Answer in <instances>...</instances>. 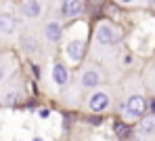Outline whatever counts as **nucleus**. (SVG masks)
<instances>
[{
    "label": "nucleus",
    "mask_w": 155,
    "mask_h": 141,
    "mask_svg": "<svg viewBox=\"0 0 155 141\" xmlns=\"http://www.w3.org/2000/svg\"><path fill=\"white\" fill-rule=\"evenodd\" d=\"M107 82V70H105L101 63H97L94 59H88L86 63H82L80 67L76 70V74L71 76V88L78 97L82 99L86 93L90 91H97L105 86Z\"/></svg>",
    "instance_id": "nucleus-1"
},
{
    "label": "nucleus",
    "mask_w": 155,
    "mask_h": 141,
    "mask_svg": "<svg viewBox=\"0 0 155 141\" xmlns=\"http://www.w3.org/2000/svg\"><path fill=\"white\" fill-rule=\"evenodd\" d=\"M27 97V80L19 67L0 84V105H17Z\"/></svg>",
    "instance_id": "nucleus-2"
},
{
    "label": "nucleus",
    "mask_w": 155,
    "mask_h": 141,
    "mask_svg": "<svg viewBox=\"0 0 155 141\" xmlns=\"http://www.w3.org/2000/svg\"><path fill=\"white\" fill-rule=\"evenodd\" d=\"M122 40H124V29L109 19H103L94 26L90 46H94V49H117L122 44Z\"/></svg>",
    "instance_id": "nucleus-3"
},
{
    "label": "nucleus",
    "mask_w": 155,
    "mask_h": 141,
    "mask_svg": "<svg viewBox=\"0 0 155 141\" xmlns=\"http://www.w3.org/2000/svg\"><path fill=\"white\" fill-rule=\"evenodd\" d=\"M38 34L44 42L46 51H54L59 46V42L63 40V34H65V26H63V19L59 17V13L46 15L42 19V23L38 26Z\"/></svg>",
    "instance_id": "nucleus-4"
},
{
    "label": "nucleus",
    "mask_w": 155,
    "mask_h": 141,
    "mask_svg": "<svg viewBox=\"0 0 155 141\" xmlns=\"http://www.w3.org/2000/svg\"><path fill=\"white\" fill-rule=\"evenodd\" d=\"M82 108L90 114H105L113 108V95L107 86H101L97 91H90L82 97Z\"/></svg>",
    "instance_id": "nucleus-5"
},
{
    "label": "nucleus",
    "mask_w": 155,
    "mask_h": 141,
    "mask_svg": "<svg viewBox=\"0 0 155 141\" xmlns=\"http://www.w3.org/2000/svg\"><path fill=\"white\" fill-rule=\"evenodd\" d=\"M46 15H48L46 0H23L21 6H19V21L25 23V26L38 28Z\"/></svg>",
    "instance_id": "nucleus-6"
},
{
    "label": "nucleus",
    "mask_w": 155,
    "mask_h": 141,
    "mask_svg": "<svg viewBox=\"0 0 155 141\" xmlns=\"http://www.w3.org/2000/svg\"><path fill=\"white\" fill-rule=\"evenodd\" d=\"M147 108H149V103L143 93H128L122 101L120 112H122L124 122H136L147 114Z\"/></svg>",
    "instance_id": "nucleus-7"
},
{
    "label": "nucleus",
    "mask_w": 155,
    "mask_h": 141,
    "mask_svg": "<svg viewBox=\"0 0 155 141\" xmlns=\"http://www.w3.org/2000/svg\"><path fill=\"white\" fill-rule=\"evenodd\" d=\"M19 17L13 11L0 9V44H13L19 32Z\"/></svg>",
    "instance_id": "nucleus-8"
},
{
    "label": "nucleus",
    "mask_w": 155,
    "mask_h": 141,
    "mask_svg": "<svg viewBox=\"0 0 155 141\" xmlns=\"http://www.w3.org/2000/svg\"><path fill=\"white\" fill-rule=\"evenodd\" d=\"M48 72H51V82L54 84V88L59 91V93H63L69 82H71V70H69V65L61 59V57H54L51 63V67H48Z\"/></svg>",
    "instance_id": "nucleus-9"
},
{
    "label": "nucleus",
    "mask_w": 155,
    "mask_h": 141,
    "mask_svg": "<svg viewBox=\"0 0 155 141\" xmlns=\"http://www.w3.org/2000/svg\"><path fill=\"white\" fill-rule=\"evenodd\" d=\"M57 13L63 21H74L84 15V0H59Z\"/></svg>",
    "instance_id": "nucleus-10"
},
{
    "label": "nucleus",
    "mask_w": 155,
    "mask_h": 141,
    "mask_svg": "<svg viewBox=\"0 0 155 141\" xmlns=\"http://www.w3.org/2000/svg\"><path fill=\"white\" fill-rule=\"evenodd\" d=\"M88 51V44L84 38H69L65 42V57L69 59V63H82Z\"/></svg>",
    "instance_id": "nucleus-11"
},
{
    "label": "nucleus",
    "mask_w": 155,
    "mask_h": 141,
    "mask_svg": "<svg viewBox=\"0 0 155 141\" xmlns=\"http://www.w3.org/2000/svg\"><path fill=\"white\" fill-rule=\"evenodd\" d=\"M15 70H17V57L13 55V53H8V51L0 53V84H2Z\"/></svg>",
    "instance_id": "nucleus-12"
},
{
    "label": "nucleus",
    "mask_w": 155,
    "mask_h": 141,
    "mask_svg": "<svg viewBox=\"0 0 155 141\" xmlns=\"http://www.w3.org/2000/svg\"><path fill=\"white\" fill-rule=\"evenodd\" d=\"M155 137V114L143 116L138 120V139H153Z\"/></svg>",
    "instance_id": "nucleus-13"
},
{
    "label": "nucleus",
    "mask_w": 155,
    "mask_h": 141,
    "mask_svg": "<svg viewBox=\"0 0 155 141\" xmlns=\"http://www.w3.org/2000/svg\"><path fill=\"white\" fill-rule=\"evenodd\" d=\"M120 6H136V4H140V0H115Z\"/></svg>",
    "instance_id": "nucleus-14"
},
{
    "label": "nucleus",
    "mask_w": 155,
    "mask_h": 141,
    "mask_svg": "<svg viewBox=\"0 0 155 141\" xmlns=\"http://www.w3.org/2000/svg\"><path fill=\"white\" fill-rule=\"evenodd\" d=\"M151 110H153V114H155V99L151 101Z\"/></svg>",
    "instance_id": "nucleus-15"
},
{
    "label": "nucleus",
    "mask_w": 155,
    "mask_h": 141,
    "mask_svg": "<svg viewBox=\"0 0 155 141\" xmlns=\"http://www.w3.org/2000/svg\"><path fill=\"white\" fill-rule=\"evenodd\" d=\"M151 6H153V9H155V0H151Z\"/></svg>",
    "instance_id": "nucleus-16"
},
{
    "label": "nucleus",
    "mask_w": 155,
    "mask_h": 141,
    "mask_svg": "<svg viewBox=\"0 0 155 141\" xmlns=\"http://www.w3.org/2000/svg\"><path fill=\"white\" fill-rule=\"evenodd\" d=\"M80 141H88V139H80Z\"/></svg>",
    "instance_id": "nucleus-17"
},
{
    "label": "nucleus",
    "mask_w": 155,
    "mask_h": 141,
    "mask_svg": "<svg viewBox=\"0 0 155 141\" xmlns=\"http://www.w3.org/2000/svg\"><path fill=\"white\" fill-rule=\"evenodd\" d=\"M153 70H155V65H153Z\"/></svg>",
    "instance_id": "nucleus-18"
}]
</instances>
